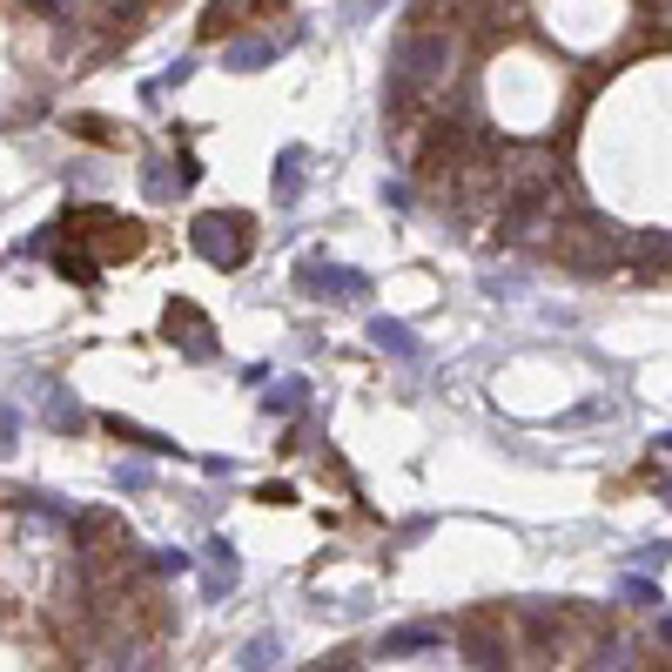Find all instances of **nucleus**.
Listing matches in <instances>:
<instances>
[{"label":"nucleus","mask_w":672,"mask_h":672,"mask_svg":"<svg viewBox=\"0 0 672 672\" xmlns=\"http://www.w3.org/2000/svg\"><path fill=\"white\" fill-rule=\"evenodd\" d=\"M189 249L209 263V270H242L249 256H256V216H242V209H209L189 222Z\"/></svg>","instance_id":"1"},{"label":"nucleus","mask_w":672,"mask_h":672,"mask_svg":"<svg viewBox=\"0 0 672 672\" xmlns=\"http://www.w3.org/2000/svg\"><path fill=\"white\" fill-rule=\"evenodd\" d=\"M161 336H168V344H176L189 364H216V323H209V316H202L189 296H176V303H168Z\"/></svg>","instance_id":"2"},{"label":"nucleus","mask_w":672,"mask_h":672,"mask_svg":"<svg viewBox=\"0 0 672 672\" xmlns=\"http://www.w3.org/2000/svg\"><path fill=\"white\" fill-rule=\"evenodd\" d=\"M296 283H303L316 303H370V276L350 270V263H323V256H309V263L296 270Z\"/></svg>","instance_id":"3"},{"label":"nucleus","mask_w":672,"mask_h":672,"mask_svg":"<svg viewBox=\"0 0 672 672\" xmlns=\"http://www.w3.org/2000/svg\"><path fill=\"white\" fill-rule=\"evenodd\" d=\"M303 189H309V148H296V141H290V148L276 155V176H270V196H276L283 209H296V202H303Z\"/></svg>","instance_id":"4"},{"label":"nucleus","mask_w":672,"mask_h":672,"mask_svg":"<svg viewBox=\"0 0 672 672\" xmlns=\"http://www.w3.org/2000/svg\"><path fill=\"white\" fill-rule=\"evenodd\" d=\"M189 182H196V161H189V155H182V161H148V168H141L148 202H176Z\"/></svg>","instance_id":"5"},{"label":"nucleus","mask_w":672,"mask_h":672,"mask_svg":"<svg viewBox=\"0 0 672 672\" xmlns=\"http://www.w3.org/2000/svg\"><path fill=\"white\" fill-rule=\"evenodd\" d=\"M370 344H377L384 357H403V364H417V357H424L417 329H410V323H397V316H370Z\"/></svg>","instance_id":"6"},{"label":"nucleus","mask_w":672,"mask_h":672,"mask_svg":"<svg viewBox=\"0 0 672 672\" xmlns=\"http://www.w3.org/2000/svg\"><path fill=\"white\" fill-rule=\"evenodd\" d=\"M270 61H276V41H263V34H235L222 48V67H235V74H263Z\"/></svg>","instance_id":"7"},{"label":"nucleus","mask_w":672,"mask_h":672,"mask_svg":"<svg viewBox=\"0 0 672 672\" xmlns=\"http://www.w3.org/2000/svg\"><path fill=\"white\" fill-rule=\"evenodd\" d=\"M444 645V626H397L384 632V659H417V652H438Z\"/></svg>","instance_id":"8"},{"label":"nucleus","mask_w":672,"mask_h":672,"mask_svg":"<svg viewBox=\"0 0 672 672\" xmlns=\"http://www.w3.org/2000/svg\"><path fill=\"white\" fill-rule=\"evenodd\" d=\"M303 410H309V384L303 377H283V384L263 390V417H283L290 424V417H303Z\"/></svg>","instance_id":"9"},{"label":"nucleus","mask_w":672,"mask_h":672,"mask_svg":"<svg viewBox=\"0 0 672 672\" xmlns=\"http://www.w3.org/2000/svg\"><path fill=\"white\" fill-rule=\"evenodd\" d=\"M54 270H61V283H81V290H95V283H102V256H88L81 242H67V249H61Z\"/></svg>","instance_id":"10"},{"label":"nucleus","mask_w":672,"mask_h":672,"mask_svg":"<svg viewBox=\"0 0 672 672\" xmlns=\"http://www.w3.org/2000/svg\"><path fill=\"white\" fill-rule=\"evenodd\" d=\"M235 578H242V565H235V545H229V538H209V599H222Z\"/></svg>","instance_id":"11"},{"label":"nucleus","mask_w":672,"mask_h":672,"mask_svg":"<svg viewBox=\"0 0 672 672\" xmlns=\"http://www.w3.org/2000/svg\"><path fill=\"white\" fill-rule=\"evenodd\" d=\"M108 431L122 438V444H135V451H148V458H161V451H176L161 431H141V424H128V417H108Z\"/></svg>","instance_id":"12"},{"label":"nucleus","mask_w":672,"mask_h":672,"mask_svg":"<svg viewBox=\"0 0 672 672\" xmlns=\"http://www.w3.org/2000/svg\"><path fill=\"white\" fill-rule=\"evenodd\" d=\"M41 417H48V424H54V431H81V424H88V417H81V403H74L67 390H48V403H41Z\"/></svg>","instance_id":"13"},{"label":"nucleus","mask_w":672,"mask_h":672,"mask_svg":"<svg viewBox=\"0 0 672 672\" xmlns=\"http://www.w3.org/2000/svg\"><path fill=\"white\" fill-rule=\"evenodd\" d=\"M464 659H471V665H504V639H491L484 626H471V632H464Z\"/></svg>","instance_id":"14"},{"label":"nucleus","mask_w":672,"mask_h":672,"mask_svg":"<svg viewBox=\"0 0 672 672\" xmlns=\"http://www.w3.org/2000/svg\"><path fill=\"white\" fill-rule=\"evenodd\" d=\"M276 659H283V639H276V632H263V639H249V645H242V659H235V665L263 672V665H276Z\"/></svg>","instance_id":"15"},{"label":"nucleus","mask_w":672,"mask_h":672,"mask_svg":"<svg viewBox=\"0 0 672 672\" xmlns=\"http://www.w3.org/2000/svg\"><path fill=\"white\" fill-rule=\"evenodd\" d=\"M235 21H242V8H235V0H216V8L202 14V41H222V34H235Z\"/></svg>","instance_id":"16"},{"label":"nucleus","mask_w":672,"mask_h":672,"mask_svg":"<svg viewBox=\"0 0 672 672\" xmlns=\"http://www.w3.org/2000/svg\"><path fill=\"white\" fill-rule=\"evenodd\" d=\"M115 484H122V491H148V484H155L148 458H128V464H115Z\"/></svg>","instance_id":"17"},{"label":"nucleus","mask_w":672,"mask_h":672,"mask_svg":"<svg viewBox=\"0 0 672 672\" xmlns=\"http://www.w3.org/2000/svg\"><path fill=\"white\" fill-rule=\"evenodd\" d=\"M14 444H21V410L0 403V458H14Z\"/></svg>","instance_id":"18"},{"label":"nucleus","mask_w":672,"mask_h":672,"mask_svg":"<svg viewBox=\"0 0 672 672\" xmlns=\"http://www.w3.org/2000/svg\"><path fill=\"white\" fill-rule=\"evenodd\" d=\"M384 209H410V182H384Z\"/></svg>","instance_id":"19"},{"label":"nucleus","mask_w":672,"mask_h":672,"mask_svg":"<svg viewBox=\"0 0 672 672\" xmlns=\"http://www.w3.org/2000/svg\"><path fill=\"white\" fill-rule=\"evenodd\" d=\"M155 565H161V571H168V578H176V571H189V565H196V558H189V552H161V558H155Z\"/></svg>","instance_id":"20"},{"label":"nucleus","mask_w":672,"mask_h":672,"mask_svg":"<svg viewBox=\"0 0 672 672\" xmlns=\"http://www.w3.org/2000/svg\"><path fill=\"white\" fill-rule=\"evenodd\" d=\"M659 444H665V451H672V438H659Z\"/></svg>","instance_id":"21"},{"label":"nucleus","mask_w":672,"mask_h":672,"mask_svg":"<svg viewBox=\"0 0 672 672\" xmlns=\"http://www.w3.org/2000/svg\"><path fill=\"white\" fill-rule=\"evenodd\" d=\"M665 504H672V484H665Z\"/></svg>","instance_id":"22"}]
</instances>
